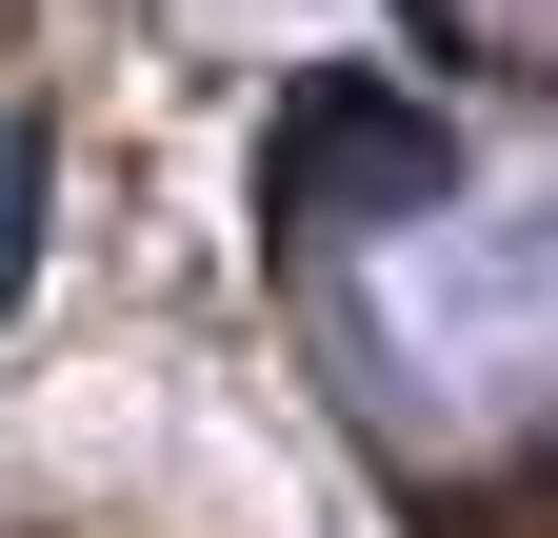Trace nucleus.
<instances>
[{"mask_svg":"<svg viewBox=\"0 0 558 538\" xmlns=\"http://www.w3.org/2000/svg\"><path fill=\"white\" fill-rule=\"evenodd\" d=\"M360 199H439V120L379 81H300L279 120V220H360Z\"/></svg>","mask_w":558,"mask_h":538,"instance_id":"nucleus-1","label":"nucleus"},{"mask_svg":"<svg viewBox=\"0 0 558 538\" xmlns=\"http://www.w3.org/2000/svg\"><path fill=\"white\" fill-rule=\"evenodd\" d=\"M40 259V120H0V280Z\"/></svg>","mask_w":558,"mask_h":538,"instance_id":"nucleus-2","label":"nucleus"},{"mask_svg":"<svg viewBox=\"0 0 558 538\" xmlns=\"http://www.w3.org/2000/svg\"><path fill=\"white\" fill-rule=\"evenodd\" d=\"M399 21H439V40H459V0H399Z\"/></svg>","mask_w":558,"mask_h":538,"instance_id":"nucleus-3","label":"nucleus"}]
</instances>
